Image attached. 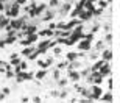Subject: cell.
Wrapping results in <instances>:
<instances>
[{
  "mask_svg": "<svg viewBox=\"0 0 120 103\" xmlns=\"http://www.w3.org/2000/svg\"><path fill=\"white\" fill-rule=\"evenodd\" d=\"M72 2H78V0H72Z\"/></svg>",
  "mask_w": 120,
  "mask_h": 103,
  "instance_id": "46",
  "label": "cell"
},
{
  "mask_svg": "<svg viewBox=\"0 0 120 103\" xmlns=\"http://www.w3.org/2000/svg\"><path fill=\"white\" fill-rule=\"evenodd\" d=\"M45 76H47V69H42V70H39V72H36L34 73V78L36 80H44Z\"/></svg>",
  "mask_w": 120,
  "mask_h": 103,
  "instance_id": "13",
  "label": "cell"
},
{
  "mask_svg": "<svg viewBox=\"0 0 120 103\" xmlns=\"http://www.w3.org/2000/svg\"><path fill=\"white\" fill-rule=\"evenodd\" d=\"M105 31H111V25H109V23H105Z\"/></svg>",
  "mask_w": 120,
  "mask_h": 103,
  "instance_id": "40",
  "label": "cell"
},
{
  "mask_svg": "<svg viewBox=\"0 0 120 103\" xmlns=\"http://www.w3.org/2000/svg\"><path fill=\"white\" fill-rule=\"evenodd\" d=\"M70 9H72V3H70V2H67V3H64V5L61 6V8H59V16H61V17L67 16V14L70 13Z\"/></svg>",
  "mask_w": 120,
  "mask_h": 103,
  "instance_id": "6",
  "label": "cell"
},
{
  "mask_svg": "<svg viewBox=\"0 0 120 103\" xmlns=\"http://www.w3.org/2000/svg\"><path fill=\"white\" fill-rule=\"evenodd\" d=\"M105 47H106L105 41H97V42H95V47H94V49L97 50V52H100V50H103Z\"/></svg>",
  "mask_w": 120,
  "mask_h": 103,
  "instance_id": "18",
  "label": "cell"
},
{
  "mask_svg": "<svg viewBox=\"0 0 120 103\" xmlns=\"http://www.w3.org/2000/svg\"><path fill=\"white\" fill-rule=\"evenodd\" d=\"M108 2H103V0H100V8H106Z\"/></svg>",
  "mask_w": 120,
  "mask_h": 103,
  "instance_id": "41",
  "label": "cell"
},
{
  "mask_svg": "<svg viewBox=\"0 0 120 103\" xmlns=\"http://www.w3.org/2000/svg\"><path fill=\"white\" fill-rule=\"evenodd\" d=\"M19 69H20V70H27V69H28L27 61H20V63H19Z\"/></svg>",
  "mask_w": 120,
  "mask_h": 103,
  "instance_id": "25",
  "label": "cell"
},
{
  "mask_svg": "<svg viewBox=\"0 0 120 103\" xmlns=\"http://www.w3.org/2000/svg\"><path fill=\"white\" fill-rule=\"evenodd\" d=\"M98 100H103V102H112V100H114V97H112L111 91H108V92H105V94L100 95V99H98Z\"/></svg>",
  "mask_w": 120,
  "mask_h": 103,
  "instance_id": "10",
  "label": "cell"
},
{
  "mask_svg": "<svg viewBox=\"0 0 120 103\" xmlns=\"http://www.w3.org/2000/svg\"><path fill=\"white\" fill-rule=\"evenodd\" d=\"M50 44H52V41H50L49 38H47V39H45V41H42V42H41V44L38 45V47H36V49L39 50L41 53H45V52H47V50L50 49Z\"/></svg>",
  "mask_w": 120,
  "mask_h": 103,
  "instance_id": "4",
  "label": "cell"
},
{
  "mask_svg": "<svg viewBox=\"0 0 120 103\" xmlns=\"http://www.w3.org/2000/svg\"><path fill=\"white\" fill-rule=\"evenodd\" d=\"M53 53H55V56L61 55V47H56V45H55V47H53Z\"/></svg>",
  "mask_w": 120,
  "mask_h": 103,
  "instance_id": "29",
  "label": "cell"
},
{
  "mask_svg": "<svg viewBox=\"0 0 120 103\" xmlns=\"http://www.w3.org/2000/svg\"><path fill=\"white\" fill-rule=\"evenodd\" d=\"M5 75H6V78H14V75H16V73L13 72V69H8V70L5 72Z\"/></svg>",
  "mask_w": 120,
  "mask_h": 103,
  "instance_id": "26",
  "label": "cell"
},
{
  "mask_svg": "<svg viewBox=\"0 0 120 103\" xmlns=\"http://www.w3.org/2000/svg\"><path fill=\"white\" fill-rule=\"evenodd\" d=\"M34 49H36V45H31V44H30L28 47H25V49L22 50V55H23V56H28V55H30Z\"/></svg>",
  "mask_w": 120,
  "mask_h": 103,
  "instance_id": "17",
  "label": "cell"
},
{
  "mask_svg": "<svg viewBox=\"0 0 120 103\" xmlns=\"http://www.w3.org/2000/svg\"><path fill=\"white\" fill-rule=\"evenodd\" d=\"M56 81H58V86H59V88H61V89H62V88H66V86L69 84V80H67V78H61V80H59V78H58V80H56Z\"/></svg>",
  "mask_w": 120,
  "mask_h": 103,
  "instance_id": "21",
  "label": "cell"
},
{
  "mask_svg": "<svg viewBox=\"0 0 120 103\" xmlns=\"http://www.w3.org/2000/svg\"><path fill=\"white\" fill-rule=\"evenodd\" d=\"M2 3H8V2H11V0H0Z\"/></svg>",
  "mask_w": 120,
  "mask_h": 103,
  "instance_id": "45",
  "label": "cell"
},
{
  "mask_svg": "<svg viewBox=\"0 0 120 103\" xmlns=\"http://www.w3.org/2000/svg\"><path fill=\"white\" fill-rule=\"evenodd\" d=\"M20 102H23V103H25V102H30V99H28V97H22V99H20Z\"/></svg>",
  "mask_w": 120,
  "mask_h": 103,
  "instance_id": "44",
  "label": "cell"
},
{
  "mask_svg": "<svg viewBox=\"0 0 120 103\" xmlns=\"http://www.w3.org/2000/svg\"><path fill=\"white\" fill-rule=\"evenodd\" d=\"M81 9H83V8H80V6H75L73 9H70V13H69V14H70V17H78V14H80Z\"/></svg>",
  "mask_w": 120,
  "mask_h": 103,
  "instance_id": "19",
  "label": "cell"
},
{
  "mask_svg": "<svg viewBox=\"0 0 120 103\" xmlns=\"http://www.w3.org/2000/svg\"><path fill=\"white\" fill-rule=\"evenodd\" d=\"M44 63H45V67H49V66H52V64H53V58H49L47 61H44Z\"/></svg>",
  "mask_w": 120,
  "mask_h": 103,
  "instance_id": "33",
  "label": "cell"
},
{
  "mask_svg": "<svg viewBox=\"0 0 120 103\" xmlns=\"http://www.w3.org/2000/svg\"><path fill=\"white\" fill-rule=\"evenodd\" d=\"M111 42H112V34L109 31L106 33V36H105V44H108V45H111Z\"/></svg>",
  "mask_w": 120,
  "mask_h": 103,
  "instance_id": "23",
  "label": "cell"
},
{
  "mask_svg": "<svg viewBox=\"0 0 120 103\" xmlns=\"http://www.w3.org/2000/svg\"><path fill=\"white\" fill-rule=\"evenodd\" d=\"M101 59L103 61H111L112 59V52H111V49H103V53H101Z\"/></svg>",
  "mask_w": 120,
  "mask_h": 103,
  "instance_id": "8",
  "label": "cell"
},
{
  "mask_svg": "<svg viewBox=\"0 0 120 103\" xmlns=\"http://www.w3.org/2000/svg\"><path fill=\"white\" fill-rule=\"evenodd\" d=\"M30 102H34V103H39V102H42V99H41V97H33V99H30Z\"/></svg>",
  "mask_w": 120,
  "mask_h": 103,
  "instance_id": "35",
  "label": "cell"
},
{
  "mask_svg": "<svg viewBox=\"0 0 120 103\" xmlns=\"http://www.w3.org/2000/svg\"><path fill=\"white\" fill-rule=\"evenodd\" d=\"M89 73H90V67H87V69H84V70H81V72H80V76H81V78H86V76L89 75Z\"/></svg>",
  "mask_w": 120,
  "mask_h": 103,
  "instance_id": "24",
  "label": "cell"
},
{
  "mask_svg": "<svg viewBox=\"0 0 120 103\" xmlns=\"http://www.w3.org/2000/svg\"><path fill=\"white\" fill-rule=\"evenodd\" d=\"M53 19V11H47V13H44V16L41 17V22H50Z\"/></svg>",
  "mask_w": 120,
  "mask_h": 103,
  "instance_id": "12",
  "label": "cell"
},
{
  "mask_svg": "<svg viewBox=\"0 0 120 103\" xmlns=\"http://www.w3.org/2000/svg\"><path fill=\"white\" fill-rule=\"evenodd\" d=\"M106 83H108V88H109V91H111V89H112V80H111V76L108 78V81H106Z\"/></svg>",
  "mask_w": 120,
  "mask_h": 103,
  "instance_id": "36",
  "label": "cell"
},
{
  "mask_svg": "<svg viewBox=\"0 0 120 103\" xmlns=\"http://www.w3.org/2000/svg\"><path fill=\"white\" fill-rule=\"evenodd\" d=\"M59 76H61V70H59V69H56V70L53 72V78H55V80H58Z\"/></svg>",
  "mask_w": 120,
  "mask_h": 103,
  "instance_id": "30",
  "label": "cell"
},
{
  "mask_svg": "<svg viewBox=\"0 0 120 103\" xmlns=\"http://www.w3.org/2000/svg\"><path fill=\"white\" fill-rule=\"evenodd\" d=\"M89 91H90L89 99H92L94 102H95V100H98V99H100V95L103 94V91H101V88H100V84H90Z\"/></svg>",
  "mask_w": 120,
  "mask_h": 103,
  "instance_id": "1",
  "label": "cell"
},
{
  "mask_svg": "<svg viewBox=\"0 0 120 103\" xmlns=\"http://www.w3.org/2000/svg\"><path fill=\"white\" fill-rule=\"evenodd\" d=\"M53 31H55V30L44 28V30H41V31H36V33H38V36H42V38H52V36H53Z\"/></svg>",
  "mask_w": 120,
  "mask_h": 103,
  "instance_id": "9",
  "label": "cell"
},
{
  "mask_svg": "<svg viewBox=\"0 0 120 103\" xmlns=\"http://www.w3.org/2000/svg\"><path fill=\"white\" fill-rule=\"evenodd\" d=\"M2 92H3L5 95H8L9 92H11V91H9V88H3V89H2Z\"/></svg>",
  "mask_w": 120,
  "mask_h": 103,
  "instance_id": "38",
  "label": "cell"
},
{
  "mask_svg": "<svg viewBox=\"0 0 120 103\" xmlns=\"http://www.w3.org/2000/svg\"><path fill=\"white\" fill-rule=\"evenodd\" d=\"M103 63H105L103 59H101V61H97V63H95L92 67H90V72H98V69L101 67V64H103Z\"/></svg>",
  "mask_w": 120,
  "mask_h": 103,
  "instance_id": "20",
  "label": "cell"
},
{
  "mask_svg": "<svg viewBox=\"0 0 120 103\" xmlns=\"http://www.w3.org/2000/svg\"><path fill=\"white\" fill-rule=\"evenodd\" d=\"M76 44H78V50H81V52H89V50H90V45H92V41L80 39Z\"/></svg>",
  "mask_w": 120,
  "mask_h": 103,
  "instance_id": "2",
  "label": "cell"
},
{
  "mask_svg": "<svg viewBox=\"0 0 120 103\" xmlns=\"http://www.w3.org/2000/svg\"><path fill=\"white\" fill-rule=\"evenodd\" d=\"M9 61H11V63H9V64H11V66H17V64L20 63L22 59L19 58V55H17V53H13V55H11V56H9Z\"/></svg>",
  "mask_w": 120,
  "mask_h": 103,
  "instance_id": "11",
  "label": "cell"
},
{
  "mask_svg": "<svg viewBox=\"0 0 120 103\" xmlns=\"http://www.w3.org/2000/svg\"><path fill=\"white\" fill-rule=\"evenodd\" d=\"M98 73H100L101 76L111 75V66H109V61H105V63L101 64V67L98 69Z\"/></svg>",
  "mask_w": 120,
  "mask_h": 103,
  "instance_id": "3",
  "label": "cell"
},
{
  "mask_svg": "<svg viewBox=\"0 0 120 103\" xmlns=\"http://www.w3.org/2000/svg\"><path fill=\"white\" fill-rule=\"evenodd\" d=\"M67 95H69V92H67V89H64V88H62V91H59V95H58V99H59V100H64V99H67Z\"/></svg>",
  "mask_w": 120,
  "mask_h": 103,
  "instance_id": "22",
  "label": "cell"
},
{
  "mask_svg": "<svg viewBox=\"0 0 120 103\" xmlns=\"http://www.w3.org/2000/svg\"><path fill=\"white\" fill-rule=\"evenodd\" d=\"M97 58H98V52H97V50H94L92 53H90L89 59H97Z\"/></svg>",
  "mask_w": 120,
  "mask_h": 103,
  "instance_id": "31",
  "label": "cell"
},
{
  "mask_svg": "<svg viewBox=\"0 0 120 103\" xmlns=\"http://www.w3.org/2000/svg\"><path fill=\"white\" fill-rule=\"evenodd\" d=\"M67 67V61H64V63H58V66H56V69H59V70H62V69Z\"/></svg>",
  "mask_w": 120,
  "mask_h": 103,
  "instance_id": "28",
  "label": "cell"
},
{
  "mask_svg": "<svg viewBox=\"0 0 120 103\" xmlns=\"http://www.w3.org/2000/svg\"><path fill=\"white\" fill-rule=\"evenodd\" d=\"M98 30H100V25H98V23H97V25H94V27H92V30H90V31H92L94 34H95V33H97Z\"/></svg>",
  "mask_w": 120,
  "mask_h": 103,
  "instance_id": "34",
  "label": "cell"
},
{
  "mask_svg": "<svg viewBox=\"0 0 120 103\" xmlns=\"http://www.w3.org/2000/svg\"><path fill=\"white\" fill-rule=\"evenodd\" d=\"M5 99H6V95H5V94H3V92H2V94H0V102H3V100H5Z\"/></svg>",
  "mask_w": 120,
  "mask_h": 103,
  "instance_id": "43",
  "label": "cell"
},
{
  "mask_svg": "<svg viewBox=\"0 0 120 103\" xmlns=\"http://www.w3.org/2000/svg\"><path fill=\"white\" fill-rule=\"evenodd\" d=\"M73 59H78V53H75V52H69V53L66 55V61L69 63V61H73Z\"/></svg>",
  "mask_w": 120,
  "mask_h": 103,
  "instance_id": "16",
  "label": "cell"
},
{
  "mask_svg": "<svg viewBox=\"0 0 120 103\" xmlns=\"http://www.w3.org/2000/svg\"><path fill=\"white\" fill-rule=\"evenodd\" d=\"M14 2H16V3H19V5H20V6H22V5H25V3H27V0H14Z\"/></svg>",
  "mask_w": 120,
  "mask_h": 103,
  "instance_id": "39",
  "label": "cell"
},
{
  "mask_svg": "<svg viewBox=\"0 0 120 103\" xmlns=\"http://www.w3.org/2000/svg\"><path fill=\"white\" fill-rule=\"evenodd\" d=\"M69 78H70L73 83H78V81L81 80V76H80V72L76 70V69H73V70H69Z\"/></svg>",
  "mask_w": 120,
  "mask_h": 103,
  "instance_id": "7",
  "label": "cell"
},
{
  "mask_svg": "<svg viewBox=\"0 0 120 103\" xmlns=\"http://www.w3.org/2000/svg\"><path fill=\"white\" fill-rule=\"evenodd\" d=\"M58 5H59V0H50L49 8H53V6H58Z\"/></svg>",
  "mask_w": 120,
  "mask_h": 103,
  "instance_id": "27",
  "label": "cell"
},
{
  "mask_svg": "<svg viewBox=\"0 0 120 103\" xmlns=\"http://www.w3.org/2000/svg\"><path fill=\"white\" fill-rule=\"evenodd\" d=\"M49 28H50V30H56V23H55V22H50L49 23Z\"/></svg>",
  "mask_w": 120,
  "mask_h": 103,
  "instance_id": "37",
  "label": "cell"
},
{
  "mask_svg": "<svg viewBox=\"0 0 120 103\" xmlns=\"http://www.w3.org/2000/svg\"><path fill=\"white\" fill-rule=\"evenodd\" d=\"M8 69H13V66L8 64V63H5V61H0V73H5Z\"/></svg>",
  "mask_w": 120,
  "mask_h": 103,
  "instance_id": "15",
  "label": "cell"
},
{
  "mask_svg": "<svg viewBox=\"0 0 120 103\" xmlns=\"http://www.w3.org/2000/svg\"><path fill=\"white\" fill-rule=\"evenodd\" d=\"M78 19H80L81 22L90 20V19H92V13H90V11H87V9H81L80 14H78Z\"/></svg>",
  "mask_w": 120,
  "mask_h": 103,
  "instance_id": "5",
  "label": "cell"
},
{
  "mask_svg": "<svg viewBox=\"0 0 120 103\" xmlns=\"http://www.w3.org/2000/svg\"><path fill=\"white\" fill-rule=\"evenodd\" d=\"M59 95V91H50V97H53V99H58Z\"/></svg>",
  "mask_w": 120,
  "mask_h": 103,
  "instance_id": "32",
  "label": "cell"
},
{
  "mask_svg": "<svg viewBox=\"0 0 120 103\" xmlns=\"http://www.w3.org/2000/svg\"><path fill=\"white\" fill-rule=\"evenodd\" d=\"M8 22H9V17H8V16L0 14V28H5L6 25H8Z\"/></svg>",
  "mask_w": 120,
  "mask_h": 103,
  "instance_id": "14",
  "label": "cell"
},
{
  "mask_svg": "<svg viewBox=\"0 0 120 103\" xmlns=\"http://www.w3.org/2000/svg\"><path fill=\"white\" fill-rule=\"evenodd\" d=\"M69 102H70V103H76L78 99H76V97H72V99H69Z\"/></svg>",
  "mask_w": 120,
  "mask_h": 103,
  "instance_id": "42",
  "label": "cell"
},
{
  "mask_svg": "<svg viewBox=\"0 0 120 103\" xmlns=\"http://www.w3.org/2000/svg\"><path fill=\"white\" fill-rule=\"evenodd\" d=\"M13 2H14V0H13Z\"/></svg>",
  "mask_w": 120,
  "mask_h": 103,
  "instance_id": "47",
  "label": "cell"
}]
</instances>
